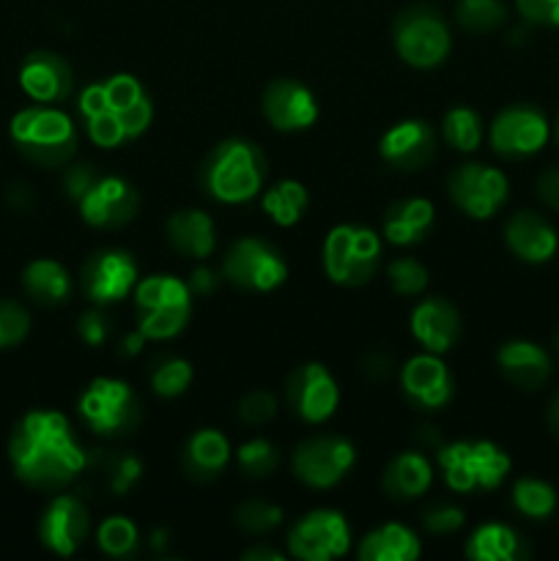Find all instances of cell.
Segmentation results:
<instances>
[{
  "label": "cell",
  "instance_id": "9c48e42d",
  "mask_svg": "<svg viewBox=\"0 0 559 561\" xmlns=\"http://www.w3.org/2000/svg\"><path fill=\"white\" fill-rule=\"evenodd\" d=\"M392 42L400 60L414 69H433L444 64L453 47L447 22L431 5H411L400 11L392 22Z\"/></svg>",
  "mask_w": 559,
  "mask_h": 561
},
{
  "label": "cell",
  "instance_id": "7c38bea8",
  "mask_svg": "<svg viewBox=\"0 0 559 561\" xmlns=\"http://www.w3.org/2000/svg\"><path fill=\"white\" fill-rule=\"evenodd\" d=\"M449 201L471 219H488L507 203L510 184L502 170L491 164L466 162L447 179Z\"/></svg>",
  "mask_w": 559,
  "mask_h": 561
},
{
  "label": "cell",
  "instance_id": "52a82bcc",
  "mask_svg": "<svg viewBox=\"0 0 559 561\" xmlns=\"http://www.w3.org/2000/svg\"><path fill=\"white\" fill-rule=\"evenodd\" d=\"M444 482L455 493L493 491L510 474V458L493 442H455L438 449Z\"/></svg>",
  "mask_w": 559,
  "mask_h": 561
},
{
  "label": "cell",
  "instance_id": "db71d44e",
  "mask_svg": "<svg viewBox=\"0 0 559 561\" xmlns=\"http://www.w3.org/2000/svg\"><path fill=\"white\" fill-rule=\"evenodd\" d=\"M241 559L244 561H283V551H277V548H266V546H255L250 548V551L241 553Z\"/></svg>",
  "mask_w": 559,
  "mask_h": 561
},
{
  "label": "cell",
  "instance_id": "e575fe53",
  "mask_svg": "<svg viewBox=\"0 0 559 561\" xmlns=\"http://www.w3.org/2000/svg\"><path fill=\"white\" fill-rule=\"evenodd\" d=\"M442 135L444 140H447V146H453L455 151L460 153L477 151L482 142L480 115H477L471 107L447 110L442 121Z\"/></svg>",
  "mask_w": 559,
  "mask_h": 561
},
{
  "label": "cell",
  "instance_id": "6f0895ef",
  "mask_svg": "<svg viewBox=\"0 0 559 561\" xmlns=\"http://www.w3.org/2000/svg\"><path fill=\"white\" fill-rule=\"evenodd\" d=\"M151 537H153L151 546L157 548V551H162V548L168 546V540H170V531H168V529H157V531H153Z\"/></svg>",
  "mask_w": 559,
  "mask_h": 561
},
{
  "label": "cell",
  "instance_id": "c3c4849f",
  "mask_svg": "<svg viewBox=\"0 0 559 561\" xmlns=\"http://www.w3.org/2000/svg\"><path fill=\"white\" fill-rule=\"evenodd\" d=\"M96 179H99V173L93 170V164H71V168L64 173L66 195L77 203L88 190H91L93 181Z\"/></svg>",
  "mask_w": 559,
  "mask_h": 561
},
{
  "label": "cell",
  "instance_id": "484cf974",
  "mask_svg": "<svg viewBox=\"0 0 559 561\" xmlns=\"http://www.w3.org/2000/svg\"><path fill=\"white\" fill-rule=\"evenodd\" d=\"M230 463V442L214 427H201L186 438L181 449V466L195 482H214Z\"/></svg>",
  "mask_w": 559,
  "mask_h": 561
},
{
  "label": "cell",
  "instance_id": "f546056e",
  "mask_svg": "<svg viewBox=\"0 0 559 561\" xmlns=\"http://www.w3.org/2000/svg\"><path fill=\"white\" fill-rule=\"evenodd\" d=\"M422 553L420 537L403 524H384L365 535L356 548L362 561H417Z\"/></svg>",
  "mask_w": 559,
  "mask_h": 561
},
{
  "label": "cell",
  "instance_id": "d6a6232c",
  "mask_svg": "<svg viewBox=\"0 0 559 561\" xmlns=\"http://www.w3.org/2000/svg\"><path fill=\"white\" fill-rule=\"evenodd\" d=\"M307 203H310V197H307L305 184L294 179L277 181L261 197V208L280 228H290V225L299 222L307 211Z\"/></svg>",
  "mask_w": 559,
  "mask_h": 561
},
{
  "label": "cell",
  "instance_id": "836d02e7",
  "mask_svg": "<svg viewBox=\"0 0 559 561\" xmlns=\"http://www.w3.org/2000/svg\"><path fill=\"white\" fill-rule=\"evenodd\" d=\"M510 499H513L515 513L532 520L551 518L554 510H557V491L546 480H537V477H521V480H515L513 496Z\"/></svg>",
  "mask_w": 559,
  "mask_h": 561
},
{
  "label": "cell",
  "instance_id": "ffe728a7",
  "mask_svg": "<svg viewBox=\"0 0 559 561\" xmlns=\"http://www.w3.org/2000/svg\"><path fill=\"white\" fill-rule=\"evenodd\" d=\"M263 115L277 131H301L310 129L318 121L316 96L307 85L290 77L272 80L263 91Z\"/></svg>",
  "mask_w": 559,
  "mask_h": 561
},
{
  "label": "cell",
  "instance_id": "8d00e7d4",
  "mask_svg": "<svg viewBox=\"0 0 559 561\" xmlns=\"http://www.w3.org/2000/svg\"><path fill=\"white\" fill-rule=\"evenodd\" d=\"M455 20L469 33H493L507 20V9L502 0H458Z\"/></svg>",
  "mask_w": 559,
  "mask_h": 561
},
{
  "label": "cell",
  "instance_id": "91938a15",
  "mask_svg": "<svg viewBox=\"0 0 559 561\" xmlns=\"http://www.w3.org/2000/svg\"><path fill=\"white\" fill-rule=\"evenodd\" d=\"M554 137H557V142H559V115H557V124H554Z\"/></svg>",
  "mask_w": 559,
  "mask_h": 561
},
{
  "label": "cell",
  "instance_id": "603a6c76",
  "mask_svg": "<svg viewBox=\"0 0 559 561\" xmlns=\"http://www.w3.org/2000/svg\"><path fill=\"white\" fill-rule=\"evenodd\" d=\"M411 334L431 354H447L460 340V312L442 296L422 299L411 310Z\"/></svg>",
  "mask_w": 559,
  "mask_h": 561
},
{
  "label": "cell",
  "instance_id": "5b68a950",
  "mask_svg": "<svg viewBox=\"0 0 559 561\" xmlns=\"http://www.w3.org/2000/svg\"><path fill=\"white\" fill-rule=\"evenodd\" d=\"M137 329L146 340H170L184 332L192 316V290L186 279L153 274L135 285Z\"/></svg>",
  "mask_w": 559,
  "mask_h": 561
},
{
  "label": "cell",
  "instance_id": "cb8c5ba5",
  "mask_svg": "<svg viewBox=\"0 0 559 561\" xmlns=\"http://www.w3.org/2000/svg\"><path fill=\"white\" fill-rule=\"evenodd\" d=\"M504 241H507L510 252L524 263H546L559 250L557 230L537 211L513 214L504 225Z\"/></svg>",
  "mask_w": 559,
  "mask_h": 561
},
{
  "label": "cell",
  "instance_id": "30bf717a",
  "mask_svg": "<svg viewBox=\"0 0 559 561\" xmlns=\"http://www.w3.org/2000/svg\"><path fill=\"white\" fill-rule=\"evenodd\" d=\"M223 277L228 283L239 285L241 290H252V294H269V290L280 288L288 277V263H285L283 252L274 244L263 239H239L228 250L223 261Z\"/></svg>",
  "mask_w": 559,
  "mask_h": 561
},
{
  "label": "cell",
  "instance_id": "44dd1931",
  "mask_svg": "<svg viewBox=\"0 0 559 561\" xmlns=\"http://www.w3.org/2000/svg\"><path fill=\"white\" fill-rule=\"evenodd\" d=\"M20 88L36 104H60L75 91V71L49 49H36L20 66Z\"/></svg>",
  "mask_w": 559,
  "mask_h": 561
},
{
  "label": "cell",
  "instance_id": "7bdbcfd3",
  "mask_svg": "<svg viewBox=\"0 0 559 561\" xmlns=\"http://www.w3.org/2000/svg\"><path fill=\"white\" fill-rule=\"evenodd\" d=\"M104 474H107V485L115 496H124L126 491H132L137 480L142 474L140 458H135L132 453H115L104 458Z\"/></svg>",
  "mask_w": 559,
  "mask_h": 561
},
{
  "label": "cell",
  "instance_id": "8fae6325",
  "mask_svg": "<svg viewBox=\"0 0 559 561\" xmlns=\"http://www.w3.org/2000/svg\"><path fill=\"white\" fill-rule=\"evenodd\" d=\"M356 449L343 436H312L294 449L290 469L299 482L316 491L334 488L354 469Z\"/></svg>",
  "mask_w": 559,
  "mask_h": 561
},
{
  "label": "cell",
  "instance_id": "7dc6e473",
  "mask_svg": "<svg viewBox=\"0 0 559 561\" xmlns=\"http://www.w3.org/2000/svg\"><path fill=\"white\" fill-rule=\"evenodd\" d=\"M107 332H110L107 316H104L102 310H96V307L88 312H82V316L77 318V334H80V337L85 340L91 348L102 345L104 340H107Z\"/></svg>",
  "mask_w": 559,
  "mask_h": 561
},
{
  "label": "cell",
  "instance_id": "ba28073f",
  "mask_svg": "<svg viewBox=\"0 0 559 561\" xmlns=\"http://www.w3.org/2000/svg\"><path fill=\"white\" fill-rule=\"evenodd\" d=\"M80 416L96 436L124 438L140 427L142 405L121 378H93L80 398Z\"/></svg>",
  "mask_w": 559,
  "mask_h": 561
},
{
  "label": "cell",
  "instance_id": "74e56055",
  "mask_svg": "<svg viewBox=\"0 0 559 561\" xmlns=\"http://www.w3.org/2000/svg\"><path fill=\"white\" fill-rule=\"evenodd\" d=\"M236 526L250 537H263L283 524V510L263 499H247L233 513Z\"/></svg>",
  "mask_w": 559,
  "mask_h": 561
},
{
  "label": "cell",
  "instance_id": "f6af8a7d",
  "mask_svg": "<svg viewBox=\"0 0 559 561\" xmlns=\"http://www.w3.org/2000/svg\"><path fill=\"white\" fill-rule=\"evenodd\" d=\"M464 510L455 507V504H433L422 524H425L427 535H453L464 526Z\"/></svg>",
  "mask_w": 559,
  "mask_h": 561
},
{
  "label": "cell",
  "instance_id": "9a60e30c",
  "mask_svg": "<svg viewBox=\"0 0 559 561\" xmlns=\"http://www.w3.org/2000/svg\"><path fill=\"white\" fill-rule=\"evenodd\" d=\"M285 400L290 411L307 425H321L338 411L340 389L332 373L318 362L299 365L285 381Z\"/></svg>",
  "mask_w": 559,
  "mask_h": 561
},
{
  "label": "cell",
  "instance_id": "1f68e13d",
  "mask_svg": "<svg viewBox=\"0 0 559 561\" xmlns=\"http://www.w3.org/2000/svg\"><path fill=\"white\" fill-rule=\"evenodd\" d=\"M22 288L31 296L36 305L58 307L66 305L71 296V277L66 266L49 257H38V261L27 263L22 272Z\"/></svg>",
  "mask_w": 559,
  "mask_h": 561
},
{
  "label": "cell",
  "instance_id": "680465c9",
  "mask_svg": "<svg viewBox=\"0 0 559 561\" xmlns=\"http://www.w3.org/2000/svg\"><path fill=\"white\" fill-rule=\"evenodd\" d=\"M554 354H557V359H559V329H557V334H554Z\"/></svg>",
  "mask_w": 559,
  "mask_h": 561
},
{
  "label": "cell",
  "instance_id": "4dcf8cb0",
  "mask_svg": "<svg viewBox=\"0 0 559 561\" xmlns=\"http://www.w3.org/2000/svg\"><path fill=\"white\" fill-rule=\"evenodd\" d=\"M526 542L504 524H482L466 540V557L471 561H518L526 559Z\"/></svg>",
  "mask_w": 559,
  "mask_h": 561
},
{
  "label": "cell",
  "instance_id": "d4e9b609",
  "mask_svg": "<svg viewBox=\"0 0 559 561\" xmlns=\"http://www.w3.org/2000/svg\"><path fill=\"white\" fill-rule=\"evenodd\" d=\"M497 365L510 383L526 392H537L551 376V356L529 340H507L497 351Z\"/></svg>",
  "mask_w": 559,
  "mask_h": 561
},
{
  "label": "cell",
  "instance_id": "3957f363",
  "mask_svg": "<svg viewBox=\"0 0 559 561\" xmlns=\"http://www.w3.org/2000/svg\"><path fill=\"white\" fill-rule=\"evenodd\" d=\"M266 175V157L255 142L228 137L208 151L201 164V186L219 203H247L258 197Z\"/></svg>",
  "mask_w": 559,
  "mask_h": 561
},
{
  "label": "cell",
  "instance_id": "d590c367",
  "mask_svg": "<svg viewBox=\"0 0 559 561\" xmlns=\"http://www.w3.org/2000/svg\"><path fill=\"white\" fill-rule=\"evenodd\" d=\"M96 546L110 559H129L140 548V531L126 515H113L96 531Z\"/></svg>",
  "mask_w": 559,
  "mask_h": 561
},
{
  "label": "cell",
  "instance_id": "7a4b0ae2",
  "mask_svg": "<svg viewBox=\"0 0 559 561\" xmlns=\"http://www.w3.org/2000/svg\"><path fill=\"white\" fill-rule=\"evenodd\" d=\"M85 131L99 148H118L137 140L151 126L153 104L142 82L132 75H113L91 82L77 99Z\"/></svg>",
  "mask_w": 559,
  "mask_h": 561
},
{
  "label": "cell",
  "instance_id": "f5cc1de1",
  "mask_svg": "<svg viewBox=\"0 0 559 561\" xmlns=\"http://www.w3.org/2000/svg\"><path fill=\"white\" fill-rule=\"evenodd\" d=\"M9 203L11 206L16 208V211H27V208L33 206V201H36V197H33V192H31V186L27 184H14V186H9Z\"/></svg>",
  "mask_w": 559,
  "mask_h": 561
},
{
  "label": "cell",
  "instance_id": "2e32d148",
  "mask_svg": "<svg viewBox=\"0 0 559 561\" xmlns=\"http://www.w3.org/2000/svg\"><path fill=\"white\" fill-rule=\"evenodd\" d=\"M82 294L93 305H115L137 285V263L126 250H96L80 268Z\"/></svg>",
  "mask_w": 559,
  "mask_h": 561
},
{
  "label": "cell",
  "instance_id": "6da1fadb",
  "mask_svg": "<svg viewBox=\"0 0 559 561\" xmlns=\"http://www.w3.org/2000/svg\"><path fill=\"white\" fill-rule=\"evenodd\" d=\"M14 474L38 491H60L82 474L88 453L58 411H31L14 425L9 438Z\"/></svg>",
  "mask_w": 559,
  "mask_h": 561
},
{
  "label": "cell",
  "instance_id": "816d5d0a",
  "mask_svg": "<svg viewBox=\"0 0 559 561\" xmlns=\"http://www.w3.org/2000/svg\"><path fill=\"white\" fill-rule=\"evenodd\" d=\"M365 373L367 378H373V381H384L387 376H392V359L384 354H367Z\"/></svg>",
  "mask_w": 559,
  "mask_h": 561
},
{
  "label": "cell",
  "instance_id": "e0dca14e",
  "mask_svg": "<svg viewBox=\"0 0 559 561\" xmlns=\"http://www.w3.org/2000/svg\"><path fill=\"white\" fill-rule=\"evenodd\" d=\"M77 206L91 228H124L140 211V195L121 175H99Z\"/></svg>",
  "mask_w": 559,
  "mask_h": 561
},
{
  "label": "cell",
  "instance_id": "f35d334b",
  "mask_svg": "<svg viewBox=\"0 0 559 561\" xmlns=\"http://www.w3.org/2000/svg\"><path fill=\"white\" fill-rule=\"evenodd\" d=\"M192 365L181 356H164V359L153 362L151 367V387L159 398H179L186 392L192 383Z\"/></svg>",
  "mask_w": 559,
  "mask_h": 561
},
{
  "label": "cell",
  "instance_id": "60d3db41",
  "mask_svg": "<svg viewBox=\"0 0 559 561\" xmlns=\"http://www.w3.org/2000/svg\"><path fill=\"white\" fill-rule=\"evenodd\" d=\"M389 285L398 296H420L427 288V268L417 257H395L387 268Z\"/></svg>",
  "mask_w": 559,
  "mask_h": 561
},
{
  "label": "cell",
  "instance_id": "9f6ffc18",
  "mask_svg": "<svg viewBox=\"0 0 559 561\" xmlns=\"http://www.w3.org/2000/svg\"><path fill=\"white\" fill-rule=\"evenodd\" d=\"M546 420H548V427H551V433H554V436L559 438V392L554 394L551 405H548V414H546Z\"/></svg>",
  "mask_w": 559,
  "mask_h": 561
},
{
  "label": "cell",
  "instance_id": "11a10c76",
  "mask_svg": "<svg viewBox=\"0 0 559 561\" xmlns=\"http://www.w3.org/2000/svg\"><path fill=\"white\" fill-rule=\"evenodd\" d=\"M142 345H146V334L137 329L135 334H129V337L121 340V356H137L142 351Z\"/></svg>",
  "mask_w": 559,
  "mask_h": 561
},
{
  "label": "cell",
  "instance_id": "681fc988",
  "mask_svg": "<svg viewBox=\"0 0 559 561\" xmlns=\"http://www.w3.org/2000/svg\"><path fill=\"white\" fill-rule=\"evenodd\" d=\"M537 197H540L546 208L559 211V164L543 170L540 179H537Z\"/></svg>",
  "mask_w": 559,
  "mask_h": 561
},
{
  "label": "cell",
  "instance_id": "f907efd6",
  "mask_svg": "<svg viewBox=\"0 0 559 561\" xmlns=\"http://www.w3.org/2000/svg\"><path fill=\"white\" fill-rule=\"evenodd\" d=\"M186 285H190L192 296H212L219 288V274L208 266H197L192 268Z\"/></svg>",
  "mask_w": 559,
  "mask_h": 561
},
{
  "label": "cell",
  "instance_id": "4fadbf2b",
  "mask_svg": "<svg viewBox=\"0 0 559 561\" xmlns=\"http://www.w3.org/2000/svg\"><path fill=\"white\" fill-rule=\"evenodd\" d=\"M551 137V124L532 104H510L491 121L488 140L504 159H529L543 151Z\"/></svg>",
  "mask_w": 559,
  "mask_h": 561
},
{
  "label": "cell",
  "instance_id": "277c9868",
  "mask_svg": "<svg viewBox=\"0 0 559 561\" xmlns=\"http://www.w3.org/2000/svg\"><path fill=\"white\" fill-rule=\"evenodd\" d=\"M16 151L42 168H64L77 153V126L55 104H31L9 124Z\"/></svg>",
  "mask_w": 559,
  "mask_h": 561
},
{
  "label": "cell",
  "instance_id": "b9f144b4",
  "mask_svg": "<svg viewBox=\"0 0 559 561\" xmlns=\"http://www.w3.org/2000/svg\"><path fill=\"white\" fill-rule=\"evenodd\" d=\"M31 332V316L14 299H0V351L14 348Z\"/></svg>",
  "mask_w": 559,
  "mask_h": 561
},
{
  "label": "cell",
  "instance_id": "8992f818",
  "mask_svg": "<svg viewBox=\"0 0 559 561\" xmlns=\"http://www.w3.org/2000/svg\"><path fill=\"white\" fill-rule=\"evenodd\" d=\"M323 272L334 285L360 288L381 263V239L365 225H338L323 241Z\"/></svg>",
  "mask_w": 559,
  "mask_h": 561
},
{
  "label": "cell",
  "instance_id": "ee69618b",
  "mask_svg": "<svg viewBox=\"0 0 559 561\" xmlns=\"http://www.w3.org/2000/svg\"><path fill=\"white\" fill-rule=\"evenodd\" d=\"M236 414H239V420L244 422V425L261 427L266 425L269 420H274V414H277V400H274V394L266 392V389H255V392L241 398Z\"/></svg>",
  "mask_w": 559,
  "mask_h": 561
},
{
  "label": "cell",
  "instance_id": "ab89813d",
  "mask_svg": "<svg viewBox=\"0 0 559 561\" xmlns=\"http://www.w3.org/2000/svg\"><path fill=\"white\" fill-rule=\"evenodd\" d=\"M236 460H239V469L244 471L252 480H263V477L274 474L280 466V449L274 447L266 438H250V442L241 444L236 449Z\"/></svg>",
  "mask_w": 559,
  "mask_h": 561
},
{
  "label": "cell",
  "instance_id": "ac0fdd59",
  "mask_svg": "<svg viewBox=\"0 0 559 561\" xmlns=\"http://www.w3.org/2000/svg\"><path fill=\"white\" fill-rule=\"evenodd\" d=\"M91 515L75 496H55L38 518V540L55 557H75L88 540Z\"/></svg>",
  "mask_w": 559,
  "mask_h": 561
},
{
  "label": "cell",
  "instance_id": "4316f807",
  "mask_svg": "<svg viewBox=\"0 0 559 561\" xmlns=\"http://www.w3.org/2000/svg\"><path fill=\"white\" fill-rule=\"evenodd\" d=\"M436 214H433V203L425 197H403V201L389 203L384 211V239L395 247H414L427 239Z\"/></svg>",
  "mask_w": 559,
  "mask_h": 561
},
{
  "label": "cell",
  "instance_id": "f1b7e54d",
  "mask_svg": "<svg viewBox=\"0 0 559 561\" xmlns=\"http://www.w3.org/2000/svg\"><path fill=\"white\" fill-rule=\"evenodd\" d=\"M433 466L422 453H400L387 463L381 488L392 502H411L431 491Z\"/></svg>",
  "mask_w": 559,
  "mask_h": 561
},
{
  "label": "cell",
  "instance_id": "bcb514c9",
  "mask_svg": "<svg viewBox=\"0 0 559 561\" xmlns=\"http://www.w3.org/2000/svg\"><path fill=\"white\" fill-rule=\"evenodd\" d=\"M515 9L529 25L559 27V0H515Z\"/></svg>",
  "mask_w": 559,
  "mask_h": 561
},
{
  "label": "cell",
  "instance_id": "83f0119b",
  "mask_svg": "<svg viewBox=\"0 0 559 561\" xmlns=\"http://www.w3.org/2000/svg\"><path fill=\"white\" fill-rule=\"evenodd\" d=\"M168 230V241L179 255L195 257V261H206L217 247V228L214 219L206 211L197 208H181L164 225Z\"/></svg>",
  "mask_w": 559,
  "mask_h": 561
},
{
  "label": "cell",
  "instance_id": "7402d4cb",
  "mask_svg": "<svg viewBox=\"0 0 559 561\" xmlns=\"http://www.w3.org/2000/svg\"><path fill=\"white\" fill-rule=\"evenodd\" d=\"M436 146L438 140L433 126L422 118H409L384 131L378 151H381V159L387 164L406 170V173H414V170H422L436 157Z\"/></svg>",
  "mask_w": 559,
  "mask_h": 561
},
{
  "label": "cell",
  "instance_id": "5bb4252c",
  "mask_svg": "<svg viewBox=\"0 0 559 561\" xmlns=\"http://www.w3.org/2000/svg\"><path fill=\"white\" fill-rule=\"evenodd\" d=\"M351 546L349 520L338 510H312L288 531V553L301 561H334Z\"/></svg>",
  "mask_w": 559,
  "mask_h": 561
},
{
  "label": "cell",
  "instance_id": "d6986e66",
  "mask_svg": "<svg viewBox=\"0 0 559 561\" xmlns=\"http://www.w3.org/2000/svg\"><path fill=\"white\" fill-rule=\"evenodd\" d=\"M400 389L406 400L420 411H442L455 394V381L449 367L438 359V354L411 356L400 370Z\"/></svg>",
  "mask_w": 559,
  "mask_h": 561
}]
</instances>
